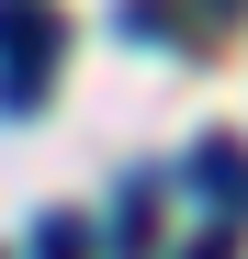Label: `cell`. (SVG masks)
Here are the masks:
<instances>
[{
    "mask_svg": "<svg viewBox=\"0 0 248 259\" xmlns=\"http://www.w3.org/2000/svg\"><path fill=\"white\" fill-rule=\"evenodd\" d=\"M192 169H203V192H237V203H248V147H203Z\"/></svg>",
    "mask_w": 248,
    "mask_h": 259,
    "instance_id": "1",
    "label": "cell"
}]
</instances>
